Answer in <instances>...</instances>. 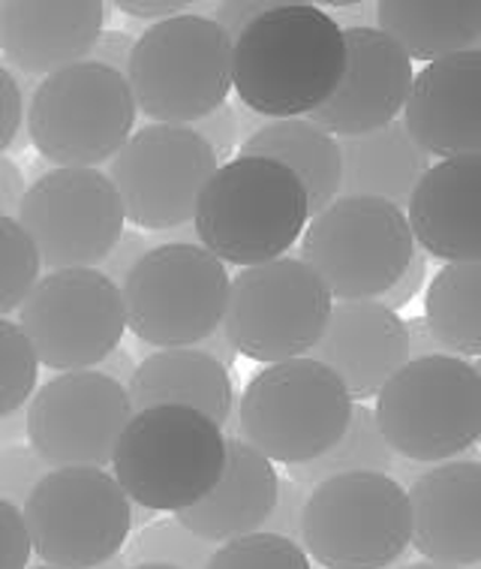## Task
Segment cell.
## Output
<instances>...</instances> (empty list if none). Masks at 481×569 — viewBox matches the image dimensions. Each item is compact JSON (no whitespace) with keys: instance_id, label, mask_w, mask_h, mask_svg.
<instances>
[{"instance_id":"cell-1","label":"cell","mask_w":481,"mask_h":569,"mask_svg":"<svg viewBox=\"0 0 481 569\" xmlns=\"http://www.w3.org/2000/svg\"><path fill=\"white\" fill-rule=\"evenodd\" d=\"M347 67L343 24L313 3H280L232 40V88L253 114L283 121L325 103Z\"/></svg>"},{"instance_id":"cell-26","label":"cell","mask_w":481,"mask_h":569,"mask_svg":"<svg viewBox=\"0 0 481 569\" xmlns=\"http://www.w3.org/2000/svg\"><path fill=\"white\" fill-rule=\"evenodd\" d=\"M377 28L389 33L410 61H440L479 49V0H382Z\"/></svg>"},{"instance_id":"cell-11","label":"cell","mask_w":481,"mask_h":569,"mask_svg":"<svg viewBox=\"0 0 481 569\" xmlns=\"http://www.w3.org/2000/svg\"><path fill=\"white\" fill-rule=\"evenodd\" d=\"M31 551L46 567L93 569L121 555L133 530V503L100 467H58L24 500Z\"/></svg>"},{"instance_id":"cell-45","label":"cell","mask_w":481,"mask_h":569,"mask_svg":"<svg viewBox=\"0 0 481 569\" xmlns=\"http://www.w3.org/2000/svg\"><path fill=\"white\" fill-rule=\"evenodd\" d=\"M407 322V347H410V359H428V356H445L440 341L433 338V331L428 329L424 317H412Z\"/></svg>"},{"instance_id":"cell-8","label":"cell","mask_w":481,"mask_h":569,"mask_svg":"<svg viewBox=\"0 0 481 569\" xmlns=\"http://www.w3.org/2000/svg\"><path fill=\"white\" fill-rule=\"evenodd\" d=\"M410 537L407 488L385 473H347L308 491L298 546L325 569H385Z\"/></svg>"},{"instance_id":"cell-32","label":"cell","mask_w":481,"mask_h":569,"mask_svg":"<svg viewBox=\"0 0 481 569\" xmlns=\"http://www.w3.org/2000/svg\"><path fill=\"white\" fill-rule=\"evenodd\" d=\"M40 362L19 322L0 320V419L19 413L31 401Z\"/></svg>"},{"instance_id":"cell-29","label":"cell","mask_w":481,"mask_h":569,"mask_svg":"<svg viewBox=\"0 0 481 569\" xmlns=\"http://www.w3.org/2000/svg\"><path fill=\"white\" fill-rule=\"evenodd\" d=\"M289 479L298 486H319L331 477H347V473H385L394 470V452L379 435V425L373 410L364 405H352V416L343 437L313 461L287 467Z\"/></svg>"},{"instance_id":"cell-52","label":"cell","mask_w":481,"mask_h":569,"mask_svg":"<svg viewBox=\"0 0 481 569\" xmlns=\"http://www.w3.org/2000/svg\"><path fill=\"white\" fill-rule=\"evenodd\" d=\"M28 569H54V567H28Z\"/></svg>"},{"instance_id":"cell-9","label":"cell","mask_w":481,"mask_h":569,"mask_svg":"<svg viewBox=\"0 0 481 569\" xmlns=\"http://www.w3.org/2000/svg\"><path fill=\"white\" fill-rule=\"evenodd\" d=\"M229 271L202 244H154L121 287L127 329L151 347H196L220 331Z\"/></svg>"},{"instance_id":"cell-25","label":"cell","mask_w":481,"mask_h":569,"mask_svg":"<svg viewBox=\"0 0 481 569\" xmlns=\"http://www.w3.org/2000/svg\"><path fill=\"white\" fill-rule=\"evenodd\" d=\"M338 148L340 197L382 199L398 208L410 202L419 178L433 166L400 121L373 133L338 139Z\"/></svg>"},{"instance_id":"cell-51","label":"cell","mask_w":481,"mask_h":569,"mask_svg":"<svg viewBox=\"0 0 481 569\" xmlns=\"http://www.w3.org/2000/svg\"><path fill=\"white\" fill-rule=\"evenodd\" d=\"M93 569H127V567H123V560L112 558V560H106V563H100V567H93Z\"/></svg>"},{"instance_id":"cell-17","label":"cell","mask_w":481,"mask_h":569,"mask_svg":"<svg viewBox=\"0 0 481 569\" xmlns=\"http://www.w3.org/2000/svg\"><path fill=\"white\" fill-rule=\"evenodd\" d=\"M347 67L340 84L308 121L334 139L364 136L398 121L412 88V61L373 24L343 28Z\"/></svg>"},{"instance_id":"cell-7","label":"cell","mask_w":481,"mask_h":569,"mask_svg":"<svg viewBox=\"0 0 481 569\" xmlns=\"http://www.w3.org/2000/svg\"><path fill=\"white\" fill-rule=\"evenodd\" d=\"M136 130L127 76L93 61L46 76L28 106L33 148L58 169H100Z\"/></svg>"},{"instance_id":"cell-42","label":"cell","mask_w":481,"mask_h":569,"mask_svg":"<svg viewBox=\"0 0 481 569\" xmlns=\"http://www.w3.org/2000/svg\"><path fill=\"white\" fill-rule=\"evenodd\" d=\"M274 3L277 0H229V3H220V7H217V12L211 19L236 40L238 33L244 31L250 21L259 19V16L271 10Z\"/></svg>"},{"instance_id":"cell-22","label":"cell","mask_w":481,"mask_h":569,"mask_svg":"<svg viewBox=\"0 0 481 569\" xmlns=\"http://www.w3.org/2000/svg\"><path fill=\"white\" fill-rule=\"evenodd\" d=\"M407 206L412 241L424 257L481 262V154L430 166Z\"/></svg>"},{"instance_id":"cell-21","label":"cell","mask_w":481,"mask_h":569,"mask_svg":"<svg viewBox=\"0 0 481 569\" xmlns=\"http://www.w3.org/2000/svg\"><path fill=\"white\" fill-rule=\"evenodd\" d=\"M103 21L100 0H7L0 3V49L21 73L46 79L88 61Z\"/></svg>"},{"instance_id":"cell-30","label":"cell","mask_w":481,"mask_h":569,"mask_svg":"<svg viewBox=\"0 0 481 569\" xmlns=\"http://www.w3.org/2000/svg\"><path fill=\"white\" fill-rule=\"evenodd\" d=\"M40 271L42 262L31 236L16 218H0V320L19 311Z\"/></svg>"},{"instance_id":"cell-47","label":"cell","mask_w":481,"mask_h":569,"mask_svg":"<svg viewBox=\"0 0 481 569\" xmlns=\"http://www.w3.org/2000/svg\"><path fill=\"white\" fill-rule=\"evenodd\" d=\"M199 347H202V352H208L211 359H217V362L223 365L226 371H229V365L236 362V356H238V352L232 350V343L226 341L223 331H214V335H211V338H206V341L199 343Z\"/></svg>"},{"instance_id":"cell-14","label":"cell","mask_w":481,"mask_h":569,"mask_svg":"<svg viewBox=\"0 0 481 569\" xmlns=\"http://www.w3.org/2000/svg\"><path fill=\"white\" fill-rule=\"evenodd\" d=\"M214 151L190 127L148 124L133 130L109 160V181L123 218L144 232H166L193 220L196 202L217 172Z\"/></svg>"},{"instance_id":"cell-10","label":"cell","mask_w":481,"mask_h":569,"mask_svg":"<svg viewBox=\"0 0 481 569\" xmlns=\"http://www.w3.org/2000/svg\"><path fill=\"white\" fill-rule=\"evenodd\" d=\"M334 308L317 271L301 259L280 257L241 269L229 280L220 331L232 350L262 365L308 356Z\"/></svg>"},{"instance_id":"cell-46","label":"cell","mask_w":481,"mask_h":569,"mask_svg":"<svg viewBox=\"0 0 481 569\" xmlns=\"http://www.w3.org/2000/svg\"><path fill=\"white\" fill-rule=\"evenodd\" d=\"M97 371L103 373V377H109V380H114V383H121L123 389H127V383H130V377H133L136 365L133 359H130V352H123L121 347L118 350H112L109 356H106L103 362L97 365Z\"/></svg>"},{"instance_id":"cell-41","label":"cell","mask_w":481,"mask_h":569,"mask_svg":"<svg viewBox=\"0 0 481 569\" xmlns=\"http://www.w3.org/2000/svg\"><path fill=\"white\" fill-rule=\"evenodd\" d=\"M136 40L127 31H103L100 40L93 42L91 58L88 61L100 63V67H109L114 73H127V63H130V54H133Z\"/></svg>"},{"instance_id":"cell-37","label":"cell","mask_w":481,"mask_h":569,"mask_svg":"<svg viewBox=\"0 0 481 569\" xmlns=\"http://www.w3.org/2000/svg\"><path fill=\"white\" fill-rule=\"evenodd\" d=\"M304 500H308V486H298L292 479H283L277 486V503L268 516L265 528L268 533L287 537L292 542L301 539V512H304Z\"/></svg>"},{"instance_id":"cell-44","label":"cell","mask_w":481,"mask_h":569,"mask_svg":"<svg viewBox=\"0 0 481 569\" xmlns=\"http://www.w3.org/2000/svg\"><path fill=\"white\" fill-rule=\"evenodd\" d=\"M114 10H121L130 19H144V21H166L174 16H184L190 10L187 0H118Z\"/></svg>"},{"instance_id":"cell-39","label":"cell","mask_w":481,"mask_h":569,"mask_svg":"<svg viewBox=\"0 0 481 569\" xmlns=\"http://www.w3.org/2000/svg\"><path fill=\"white\" fill-rule=\"evenodd\" d=\"M151 248H154V244L144 239V232H136V229H123L121 239H118V244L109 250V257H106L103 262L97 266V271L112 280L114 287H121L123 278H127V271L133 269L136 262H139V259H142Z\"/></svg>"},{"instance_id":"cell-3","label":"cell","mask_w":481,"mask_h":569,"mask_svg":"<svg viewBox=\"0 0 481 569\" xmlns=\"http://www.w3.org/2000/svg\"><path fill=\"white\" fill-rule=\"evenodd\" d=\"M109 465L130 503L178 516L223 477L226 435L190 407H144L123 425Z\"/></svg>"},{"instance_id":"cell-12","label":"cell","mask_w":481,"mask_h":569,"mask_svg":"<svg viewBox=\"0 0 481 569\" xmlns=\"http://www.w3.org/2000/svg\"><path fill=\"white\" fill-rule=\"evenodd\" d=\"M415 253L403 208L368 197H338L304 229L301 262L340 301H377Z\"/></svg>"},{"instance_id":"cell-23","label":"cell","mask_w":481,"mask_h":569,"mask_svg":"<svg viewBox=\"0 0 481 569\" xmlns=\"http://www.w3.org/2000/svg\"><path fill=\"white\" fill-rule=\"evenodd\" d=\"M277 486L280 477L265 456L241 437H226L223 477L196 507L178 512L174 521L202 542L223 546L265 528L277 503Z\"/></svg>"},{"instance_id":"cell-40","label":"cell","mask_w":481,"mask_h":569,"mask_svg":"<svg viewBox=\"0 0 481 569\" xmlns=\"http://www.w3.org/2000/svg\"><path fill=\"white\" fill-rule=\"evenodd\" d=\"M424 278H428V257L415 248L410 266H407L403 274L394 280V287H391L389 292H382V305L394 313H398L400 308H407V305L419 296L421 287H424Z\"/></svg>"},{"instance_id":"cell-31","label":"cell","mask_w":481,"mask_h":569,"mask_svg":"<svg viewBox=\"0 0 481 569\" xmlns=\"http://www.w3.org/2000/svg\"><path fill=\"white\" fill-rule=\"evenodd\" d=\"M206 569H313V563L292 539L257 530L217 546Z\"/></svg>"},{"instance_id":"cell-20","label":"cell","mask_w":481,"mask_h":569,"mask_svg":"<svg viewBox=\"0 0 481 569\" xmlns=\"http://www.w3.org/2000/svg\"><path fill=\"white\" fill-rule=\"evenodd\" d=\"M412 518L410 546L445 567L481 560V465L475 458L430 467L407 491Z\"/></svg>"},{"instance_id":"cell-19","label":"cell","mask_w":481,"mask_h":569,"mask_svg":"<svg viewBox=\"0 0 481 569\" xmlns=\"http://www.w3.org/2000/svg\"><path fill=\"white\" fill-rule=\"evenodd\" d=\"M310 359L338 373L352 405H364L410 362L407 322L382 301H338Z\"/></svg>"},{"instance_id":"cell-2","label":"cell","mask_w":481,"mask_h":569,"mask_svg":"<svg viewBox=\"0 0 481 569\" xmlns=\"http://www.w3.org/2000/svg\"><path fill=\"white\" fill-rule=\"evenodd\" d=\"M308 223L304 187L287 166L268 157L241 154L217 166L193 211L202 248L238 269L287 257Z\"/></svg>"},{"instance_id":"cell-15","label":"cell","mask_w":481,"mask_h":569,"mask_svg":"<svg viewBox=\"0 0 481 569\" xmlns=\"http://www.w3.org/2000/svg\"><path fill=\"white\" fill-rule=\"evenodd\" d=\"M16 220L42 266L97 269L123 232V208L100 169H49L28 187Z\"/></svg>"},{"instance_id":"cell-36","label":"cell","mask_w":481,"mask_h":569,"mask_svg":"<svg viewBox=\"0 0 481 569\" xmlns=\"http://www.w3.org/2000/svg\"><path fill=\"white\" fill-rule=\"evenodd\" d=\"M31 555V539L21 509L0 497V569H28Z\"/></svg>"},{"instance_id":"cell-49","label":"cell","mask_w":481,"mask_h":569,"mask_svg":"<svg viewBox=\"0 0 481 569\" xmlns=\"http://www.w3.org/2000/svg\"><path fill=\"white\" fill-rule=\"evenodd\" d=\"M398 569H461V567H445V563H433V560H421V563H407Z\"/></svg>"},{"instance_id":"cell-4","label":"cell","mask_w":481,"mask_h":569,"mask_svg":"<svg viewBox=\"0 0 481 569\" xmlns=\"http://www.w3.org/2000/svg\"><path fill=\"white\" fill-rule=\"evenodd\" d=\"M127 84L154 124L193 127L232 91V37L211 16L157 21L136 40Z\"/></svg>"},{"instance_id":"cell-38","label":"cell","mask_w":481,"mask_h":569,"mask_svg":"<svg viewBox=\"0 0 481 569\" xmlns=\"http://www.w3.org/2000/svg\"><path fill=\"white\" fill-rule=\"evenodd\" d=\"M24 121V93L19 79L0 63V157L16 142Z\"/></svg>"},{"instance_id":"cell-28","label":"cell","mask_w":481,"mask_h":569,"mask_svg":"<svg viewBox=\"0 0 481 569\" xmlns=\"http://www.w3.org/2000/svg\"><path fill=\"white\" fill-rule=\"evenodd\" d=\"M424 322L445 356H481V262H445L428 287Z\"/></svg>"},{"instance_id":"cell-33","label":"cell","mask_w":481,"mask_h":569,"mask_svg":"<svg viewBox=\"0 0 481 569\" xmlns=\"http://www.w3.org/2000/svg\"><path fill=\"white\" fill-rule=\"evenodd\" d=\"M211 551H214L211 542L193 537L178 521L151 525L136 546V555L142 558V563H169L178 569H206Z\"/></svg>"},{"instance_id":"cell-18","label":"cell","mask_w":481,"mask_h":569,"mask_svg":"<svg viewBox=\"0 0 481 569\" xmlns=\"http://www.w3.org/2000/svg\"><path fill=\"white\" fill-rule=\"evenodd\" d=\"M403 130L428 157L481 154V49L440 58L412 79Z\"/></svg>"},{"instance_id":"cell-50","label":"cell","mask_w":481,"mask_h":569,"mask_svg":"<svg viewBox=\"0 0 481 569\" xmlns=\"http://www.w3.org/2000/svg\"><path fill=\"white\" fill-rule=\"evenodd\" d=\"M127 569H178V567H169V563H136V567H127Z\"/></svg>"},{"instance_id":"cell-35","label":"cell","mask_w":481,"mask_h":569,"mask_svg":"<svg viewBox=\"0 0 481 569\" xmlns=\"http://www.w3.org/2000/svg\"><path fill=\"white\" fill-rule=\"evenodd\" d=\"M202 142H206L211 151H214L217 163L226 160L229 154H236L238 146H241V130H244V114H238L236 106H217L214 112L206 114L202 121H196L190 127Z\"/></svg>"},{"instance_id":"cell-34","label":"cell","mask_w":481,"mask_h":569,"mask_svg":"<svg viewBox=\"0 0 481 569\" xmlns=\"http://www.w3.org/2000/svg\"><path fill=\"white\" fill-rule=\"evenodd\" d=\"M49 473L40 456L28 443H12L0 449V497L10 503H24L33 486Z\"/></svg>"},{"instance_id":"cell-6","label":"cell","mask_w":481,"mask_h":569,"mask_svg":"<svg viewBox=\"0 0 481 569\" xmlns=\"http://www.w3.org/2000/svg\"><path fill=\"white\" fill-rule=\"evenodd\" d=\"M352 398L334 371L310 356L265 365L238 405L241 440L277 465L313 461L347 431Z\"/></svg>"},{"instance_id":"cell-13","label":"cell","mask_w":481,"mask_h":569,"mask_svg":"<svg viewBox=\"0 0 481 569\" xmlns=\"http://www.w3.org/2000/svg\"><path fill=\"white\" fill-rule=\"evenodd\" d=\"M19 329L37 362L52 371H91L121 347V287L97 269H58L40 274L19 308Z\"/></svg>"},{"instance_id":"cell-27","label":"cell","mask_w":481,"mask_h":569,"mask_svg":"<svg viewBox=\"0 0 481 569\" xmlns=\"http://www.w3.org/2000/svg\"><path fill=\"white\" fill-rule=\"evenodd\" d=\"M241 154L268 157L287 166L308 193L310 214H319L340 197V148L338 139L308 118H283L259 124L241 142Z\"/></svg>"},{"instance_id":"cell-48","label":"cell","mask_w":481,"mask_h":569,"mask_svg":"<svg viewBox=\"0 0 481 569\" xmlns=\"http://www.w3.org/2000/svg\"><path fill=\"white\" fill-rule=\"evenodd\" d=\"M19 435H24V416L19 413L3 416V419H0V443L12 446Z\"/></svg>"},{"instance_id":"cell-5","label":"cell","mask_w":481,"mask_h":569,"mask_svg":"<svg viewBox=\"0 0 481 569\" xmlns=\"http://www.w3.org/2000/svg\"><path fill=\"white\" fill-rule=\"evenodd\" d=\"M377 425L407 461H449L481 435V373L458 356L410 359L377 395Z\"/></svg>"},{"instance_id":"cell-16","label":"cell","mask_w":481,"mask_h":569,"mask_svg":"<svg viewBox=\"0 0 481 569\" xmlns=\"http://www.w3.org/2000/svg\"><path fill=\"white\" fill-rule=\"evenodd\" d=\"M127 389L100 371H67L31 395L24 431L46 467H100L130 422Z\"/></svg>"},{"instance_id":"cell-24","label":"cell","mask_w":481,"mask_h":569,"mask_svg":"<svg viewBox=\"0 0 481 569\" xmlns=\"http://www.w3.org/2000/svg\"><path fill=\"white\" fill-rule=\"evenodd\" d=\"M127 398L133 413L144 407H190L206 413L220 428L232 419V407H236V389L229 371L196 347L151 352L136 365L127 383Z\"/></svg>"},{"instance_id":"cell-43","label":"cell","mask_w":481,"mask_h":569,"mask_svg":"<svg viewBox=\"0 0 481 569\" xmlns=\"http://www.w3.org/2000/svg\"><path fill=\"white\" fill-rule=\"evenodd\" d=\"M24 193H28V181L19 163L10 157H0V218H16Z\"/></svg>"}]
</instances>
